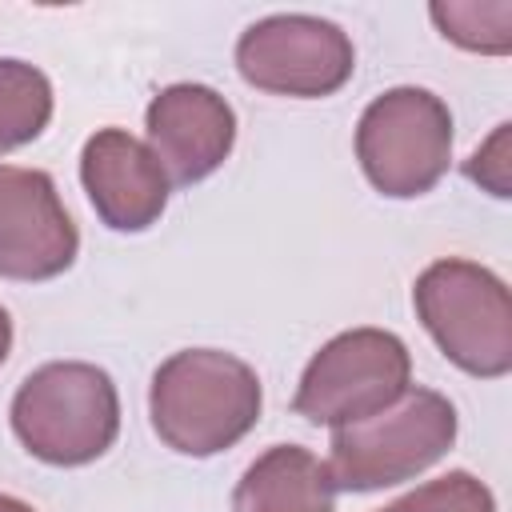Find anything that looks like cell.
Wrapping results in <instances>:
<instances>
[{"label":"cell","instance_id":"13","mask_svg":"<svg viewBox=\"0 0 512 512\" xmlns=\"http://www.w3.org/2000/svg\"><path fill=\"white\" fill-rule=\"evenodd\" d=\"M428 16L444 40L468 52L504 56L512 48V0H448L432 4Z\"/></svg>","mask_w":512,"mask_h":512},{"label":"cell","instance_id":"10","mask_svg":"<svg viewBox=\"0 0 512 512\" xmlns=\"http://www.w3.org/2000/svg\"><path fill=\"white\" fill-rule=\"evenodd\" d=\"M80 184L96 216L112 232L152 228L168 208V192H172V180L152 156V148L124 128H100L84 140Z\"/></svg>","mask_w":512,"mask_h":512},{"label":"cell","instance_id":"4","mask_svg":"<svg viewBox=\"0 0 512 512\" xmlns=\"http://www.w3.org/2000/svg\"><path fill=\"white\" fill-rule=\"evenodd\" d=\"M412 304L440 352L468 376L496 380L512 368L508 284L476 260H436L416 276Z\"/></svg>","mask_w":512,"mask_h":512},{"label":"cell","instance_id":"1","mask_svg":"<svg viewBox=\"0 0 512 512\" xmlns=\"http://www.w3.org/2000/svg\"><path fill=\"white\" fill-rule=\"evenodd\" d=\"M260 376L232 352L184 348L172 352L148 388L156 436L180 456H216L240 444L260 420Z\"/></svg>","mask_w":512,"mask_h":512},{"label":"cell","instance_id":"9","mask_svg":"<svg viewBox=\"0 0 512 512\" xmlns=\"http://www.w3.org/2000/svg\"><path fill=\"white\" fill-rule=\"evenodd\" d=\"M148 148L172 184L212 176L236 144V112L208 84H168L144 112Z\"/></svg>","mask_w":512,"mask_h":512},{"label":"cell","instance_id":"15","mask_svg":"<svg viewBox=\"0 0 512 512\" xmlns=\"http://www.w3.org/2000/svg\"><path fill=\"white\" fill-rule=\"evenodd\" d=\"M508 136H512V124H496V132L464 160V176L476 180L484 192L492 196H512V164H508Z\"/></svg>","mask_w":512,"mask_h":512},{"label":"cell","instance_id":"14","mask_svg":"<svg viewBox=\"0 0 512 512\" xmlns=\"http://www.w3.org/2000/svg\"><path fill=\"white\" fill-rule=\"evenodd\" d=\"M380 512H496V500L484 480L456 468V472L436 476V480L412 488L408 496L384 504Z\"/></svg>","mask_w":512,"mask_h":512},{"label":"cell","instance_id":"6","mask_svg":"<svg viewBox=\"0 0 512 512\" xmlns=\"http://www.w3.org/2000/svg\"><path fill=\"white\" fill-rule=\"evenodd\" d=\"M408 388H412L408 344L384 328H348L308 360L292 408L312 424L340 428L388 408Z\"/></svg>","mask_w":512,"mask_h":512},{"label":"cell","instance_id":"5","mask_svg":"<svg viewBox=\"0 0 512 512\" xmlns=\"http://www.w3.org/2000/svg\"><path fill=\"white\" fill-rule=\"evenodd\" d=\"M356 160L368 184L392 200L432 192L452 160V112L428 88L380 92L356 124Z\"/></svg>","mask_w":512,"mask_h":512},{"label":"cell","instance_id":"11","mask_svg":"<svg viewBox=\"0 0 512 512\" xmlns=\"http://www.w3.org/2000/svg\"><path fill=\"white\" fill-rule=\"evenodd\" d=\"M232 512H336V488L320 456L300 444H272L244 468Z\"/></svg>","mask_w":512,"mask_h":512},{"label":"cell","instance_id":"16","mask_svg":"<svg viewBox=\"0 0 512 512\" xmlns=\"http://www.w3.org/2000/svg\"><path fill=\"white\" fill-rule=\"evenodd\" d=\"M8 352H12V320H8V312L0 308V364L8 360Z\"/></svg>","mask_w":512,"mask_h":512},{"label":"cell","instance_id":"17","mask_svg":"<svg viewBox=\"0 0 512 512\" xmlns=\"http://www.w3.org/2000/svg\"><path fill=\"white\" fill-rule=\"evenodd\" d=\"M0 512H36V508L24 504V500H16V496H8V492H0Z\"/></svg>","mask_w":512,"mask_h":512},{"label":"cell","instance_id":"7","mask_svg":"<svg viewBox=\"0 0 512 512\" xmlns=\"http://www.w3.org/2000/svg\"><path fill=\"white\" fill-rule=\"evenodd\" d=\"M236 68L260 92L316 100V96L340 92L352 80L356 48L348 32L332 20L304 16V12H280L240 32Z\"/></svg>","mask_w":512,"mask_h":512},{"label":"cell","instance_id":"8","mask_svg":"<svg viewBox=\"0 0 512 512\" xmlns=\"http://www.w3.org/2000/svg\"><path fill=\"white\" fill-rule=\"evenodd\" d=\"M80 232L56 192V180L40 168L0 164V276L4 280H52L72 268Z\"/></svg>","mask_w":512,"mask_h":512},{"label":"cell","instance_id":"2","mask_svg":"<svg viewBox=\"0 0 512 512\" xmlns=\"http://www.w3.org/2000/svg\"><path fill=\"white\" fill-rule=\"evenodd\" d=\"M12 432L52 468L100 460L120 432V396L112 376L88 360H52L28 372L12 396Z\"/></svg>","mask_w":512,"mask_h":512},{"label":"cell","instance_id":"3","mask_svg":"<svg viewBox=\"0 0 512 512\" xmlns=\"http://www.w3.org/2000/svg\"><path fill=\"white\" fill-rule=\"evenodd\" d=\"M456 444V408L432 388H408L388 408L332 428L328 476L344 492H376L420 476Z\"/></svg>","mask_w":512,"mask_h":512},{"label":"cell","instance_id":"12","mask_svg":"<svg viewBox=\"0 0 512 512\" xmlns=\"http://www.w3.org/2000/svg\"><path fill=\"white\" fill-rule=\"evenodd\" d=\"M52 120V84L36 64L0 60V156L32 144Z\"/></svg>","mask_w":512,"mask_h":512}]
</instances>
